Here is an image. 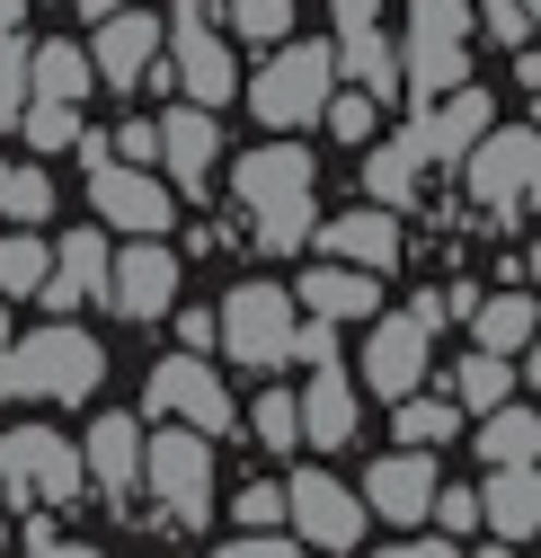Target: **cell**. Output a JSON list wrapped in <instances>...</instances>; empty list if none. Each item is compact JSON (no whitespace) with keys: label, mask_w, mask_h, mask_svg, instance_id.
<instances>
[{"label":"cell","mask_w":541,"mask_h":558,"mask_svg":"<svg viewBox=\"0 0 541 558\" xmlns=\"http://www.w3.org/2000/svg\"><path fill=\"white\" fill-rule=\"evenodd\" d=\"M231 204L249 214V240L257 248H302L320 231V160L302 143H257L231 169Z\"/></svg>","instance_id":"cell-1"},{"label":"cell","mask_w":541,"mask_h":558,"mask_svg":"<svg viewBox=\"0 0 541 558\" xmlns=\"http://www.w3.org/2000/svg\"><path fill=\"white\" fill-rule=\"evenodd\" d=\"M98 381H107V345L72 319L10 337V355H0V399H89Z\"/></svg>","instance_id":"cell-2"},{"label":"cell","mask_w":541,"mask_h":558,"mask_svg":"<svg viewBox=\"0 0 541 558\" xmlns=\"http://www.w3.org/2000/svg\"><path fill=\"white\" fill-rule=\"evenodd\" d=\"M390 53H399V89L418 107L453 98L470 81V0H409V36Z\"/></svg>","instance_id":"cell-3"},{"label":"cell","mask_w":541,"mask_h":558,"mask_svg":"<svg viewBox=\"0 0 541 558\" xmlns=\"http://www.w3.org/2000/svg\"><path fill=\"white\" fill-rule=\"evenodd\" d=\"M160 72L187 89V107H223L240 89V62H231V36H223V10L214 0H178L160 19Z\"/></svg>","instance_id":"cell-4"},{"label":"cell","mask_w":541,"mask_h":558,"mask_svg":"<svg viewBox=\"0 0 541 558\" xmlns=\"http://www.w3.org/2000/svg\"><path fill=\"white\" fill-rule=\"evenodd\" d=\"M293 337H302V311H293L285 284H231L223 311H214V345L231 364H249V373L293 364Z\"/></svg>","instance_id":"cell-5"},{"label":"cell","mask_w":541,"mask_h":558,"mask_svg":"<svg viewBox=\"0 0 541 558\" xmlns=\"http://www.w3.org/2000/svg\"><path fill=\"white\" fill-rule=\"evenodd\" d=\"M337 98V62H328V45H276V62L249 81V116L266 124V133H293L302 124H320V107Z\"/></svg>","instance_id":"cell-6"},{"label":"cell","mask_w":541,"mask_h":558,"mask_svg":"<svg viewBox=\"0 0 541 558\" xmlns=\"http://www.w3.org/2000/svg\"><path fill=\"white\" fill-rule=\"evenodd\" d=\"M81 452L62 444L53 426H10L0 435V506H27V514H53L81 497Z\"/></svg>","instance_id":"cell-7"},{"label":"cell","mask_w":541,"mask_h":558,"mask_svg":"<svg viewBox=\"0 0 541 558\" xmlns=\"http://www.w3.org/2000/svg\"><path fill=\"white\" fill-rule=\"evenodd\" d=\"M435 328H444L435 293H418L409 311L373 319V337H364V390H382L390 408L418 399V390H426V364H435Z\"/></svg>","instance_id":"cell-8"},{"label":"cell","mask_w":541,"mask_h":558,"mask_svg":"<svg viewBox=\"0 0 541 558\" xmlns=\"http://www.w3.org/2000/svg\"><path fill=\"white\" fill-rule=\"evenodd\" d=\"M143 478H152V497H160L169 523H187V532L214 523V444H205V435L160 426V435L143 444Z\"/></svg>","instance_id":"cell-9"},{"label":"cell","mask_w":541,"mask_h":558,"mask_svg":"<svg viewBox=\"0 0 541 558\" xmlns=\"http://www.w3.org/2000/svg\"><path fill=\"white\" fill-rule=\"evenodd\" d=\"M143 408L169 416V426H187V435H205V444H223V435L240 426V408H231L214 355H169V364L143 381Z\"/></svg>","instance_id":"cell-10"},{"label":"cell","mask_w":541,"mask_h":558,"mask_svg":"<svg viewBox=\"0 0 541 558\" xmlns=\"http://www.w3.org/2000/svg\"><path fill=\"white\" fill-rule=\"evenodd\" d=\"M461 178H470V195H480L497 222H524L532 178H541V133H532V124H489L480 143H470Z\"/></svg>","instance_id":"cell-11"},{"label":"cell","mask_w":541,"mask_h":558,"mask_svg":"<svg viewBox=\"0 0 541 558\" xmlns=\"http://www.w3.org/2000/svg\"><path fill=\"white\" fill-rule=\"evenodd\" d=\"M89 204H98V222L124 231V240H160V231L178 222V195H169L152 169H124V160L89 169Z\"/></svg>","instance_id":"cell-12"},{"label":"cell","mask_w":541,"mask_h":558,"mask_svg":"<svg viewBox=\"0 0 541 558\" xmlns=\"http://www.w3.org/2000/svg\"><path fill=\"white\" fill-rule=\"evenodd\" d=\"M285 514H293V532L311 541V549H356L364 541V506H356V487L337 478V470H293V487H285Z\"/></svg>","instance_id":"cell-13"},{"label":"cell","mask_w":541,"mask_h":558,"mask_svg":"<svg viewBox=\"0 0 541 558\" xmlns=\"http://www.w3.org/2000/svg\"><path fill=\"white\" fill-rule=\"evenodd\" d=\"M107 311L116 319H169L178 311V248L160 240H133L107 257Z\"/></svg>","instance_id":"cell-14"},{"label":"cell","mask_w":541,"mask_h":558,"mask_svg":"<svg viewBox=\"0 0 541 558\" xmlns=\"http://www.w3.org/2000/svg\"><path fill=\"white\" fill-rule=\"evenodd\" d=\"M152 133H160V169H169L160 186L169 195H205L214 186V160H223V124L205 107H169Z\"/></svg>","instance_id":"cell-15"},{"label":"cell","mask_w":541,"mask_h":558,"mask_svg":"<svg viewBox=\"0 0 541 558\" xmlns=\"http://www.w3.org/2000/svg\"><path fill=\"white\" fill-rule=\"evenodd\" d=\"M497 124V98L489 89H453V98H435V107H418V124L399 133L418 160H470V143Z\"/></svg>","instance_id":"cell-16"},{"label":"cell","mask_w":541,"mask_h":558,"mask_svg":"<svg viewBox=\"0 0 541 558\" xmlns=\"http://www.w3.org/2000/svg\"><path fill=\"white\" fill-rule=\"evenodd\" d=\"M311 240L328 248L320 266H347V275H373V284H382L390 266H399V248H409V240H399V222H390V214H373V204H356V214H337V222H320Z\"/></svg>","instance_id":"cell-17"},{"label":"cell","mask_w":541,"mask_h":558,"mask_svg":"<svg viewBox=\"0 0 541 558\" xmlns=\"http://www.w3.org/2000/svg\"><path fill=\"white\" fill-rule=\"evenodd\" d=\"M435 487H444V478H435V461H426V452H390V461H373V470H364V497H356V506H364V514H382V523H399V532H418V523H426V506H435Z\"/></svg>","instance_id":"cell-18"},{"label":"cell","mask_w":541,"mask_h":558,"mask_svg":"<svg viewBox=\"0 0 541 558\" xmlns=\"http://www.w3.org/2000/svg\"><path fill=\"white\" fill-rule=\"evenodd\" d=\"M152 62H160V19H152V10H116V19H98L89 81H107V89H143Z\"/></svg>","instance_id":"cell-19"},{"label":"cell","mask_w":541,"mask_h":558,"mask_svg":"<svg viewBox=\"0 0 541 558\" xmlns=\"http://www.w3.org/2000/svg\"><path fill=\"white\" fill-rule=\"evenodd\" d=\"M27 107H62V116L89 107V53L72 36H27Z\"/></svg>","instance_id":"cell-20"},{"label":"cell","mask_w":541,"mask_h":558,"mask_svg":"<svg viewBox=\"0 0 541 558\" xmlns=\"http://www.w3.org/2000/svg\"><path fill=\"white\" fill-rule=\"evenodd\" d=\"M293 408H302V444H320V452H347L356 426H364V399H356V381L337 373V364H320V373L293 390Z\"/></svg>","instance_id":"cell-21"},{"label":"cell","mask_w":541,"mask_h":558,"mask_svg":"<svg viewBox=\"0 0 541 558\" xmlns=\"http://www.w3.org/2000/svg\"><path fill=\"white\" fill-rule=\"evenodd\" d=\"M107 231H72V240H53V275H45V302L72 319L81 302H107Z\"/></svg>","instance_id":"cell-22"},{"label":"cell","mask_w":541,"mask_h":558,"mask_svg":"<svg viewBox=\"0 0 541 558\" xmlns=\"http://www.w3.org/2000/svg\"><path fill=\"white\" fill-rule=\"evenodd\" d=\"M470 497H480V523L497 532V549H524L541 523V470H489Z\"/></svg>","instance_id":"cell-23"},{"label":"cell","mask_w":541,"mask_h":558,"mask_svg":"<svg viewBox=\"0 0 541 558\" xmlns=\"http://www.w3.org/2000/svg\"><path fill=\"white\" fill-rule=\"evenodd\" d=\"M81 478H98L107 497H124V487L143 478V416L107 408L98 426H89V444H81Z\"/></svg>","instance_id":"cell-24"},{"label":"cell","mask_w":541,"mask_h":558,"mask_svg":"<svg viewBox=\"0 0 541 558\" xmlns=\"http://www.w3.org/2000/svg\"><path fill=\"white\" fill-rule=\"evenodd\" d=\"M293 311H311L320 328H337V319H382V284H373V275H347V266H311L302 284H293Z\"/></svg>","instance_id":"cell-25"},{"label":"cell","mask_w":541,"mask_h":558,"mask_svg":"<svg viewBox=\"0 0 541 558\" xmlns=\"http://www.w3.org/2000/svg\"><path fill=\"white\" fill-rule=\"evenodd\" d=\"M418 195H426V160H418L409 143H373V160H364V204L399 222Z\"/></svg>","instance_id":"cell-26"},{"label":"cell","mask_w":541,"mask_h":558,"mask_svg":"<svg viewBox=\"0 0 541 558\" xmlns=\"http://www.w3.org/2000/svg\"><path fill=\"white\" fill-rule=\"evenodd\" d=\"M470 328H480V345H470V355H497V364L532 355V293H524V284H515V293H480Z\"/></svg>","instance_id":"cell-27"},{"label":"cell","mask_w":541,"mask_h":558,"mask_svg":"<svg viewBox=\"0 0 541 558\" xmlns=\"http://www.w3.org/2000/svg\"><path fill=\"white\" fill-rule=\"evenodd\" d=\"M470 452H480L489 470H532V452H541V416H532L524 399H506L497 416H480V435H470Z\"/></svg>","instance_id":"cell-28"},{"label":"cell","mask_w":541,"mask_h":558,"mask_svg":"<svg viewBox=\"0 0 541 558\" xmlns=\"http://www.w3.org/2000/svg\"><path fill=\"white\" fill-rule=\"evenodd\" d=\"M328 62H337V72H347V81H356V89H364L373 107H382V98L399 89V53H390V36H382V27H364V36H347V45H337Z\"/></svg>","instance_id":"cell-29"},{"label":"cell","mask_w":541,"mask_h":558,"mask_svg":"<svg viewBox=\"0 0 541 558\" xmlns=\"http://www.w3.org/2000/svg\"><path fill=\"white\" fill-rule=\"evenodd\" d=\"M461 416H497L506 399H515V364H497V355H461L453 364V390H444Z\"/></svg>","instance_id":"cell-30"},{"label":"cell","mask_w":541,"mask_h":558,"mask_svg":"<svg viewBox=\"0 0 541 558\" xmlns=\"http://www.w3.org/2000/svg\"><path fill=\"white\" fill-rule=\"evenodd\" d=\"M53 214V178H45V160H0V222L10 231H36Z\"/></svg>","instance_id":"cell-31"},{"label":"cell","mask_w":541,"mask_h":558,"mask_svg":"<svg viewBox=\"0 0 541 558\" xmlns=\"http://www.w3.org/2000/svg\"><path fill=\"white\" fill-rule=\"evenodd\" d=\"M45 275H53V240H36V231H0V302L45 293Z\"/></svg>","instance_id":"cell-32"},{"label":"cell","mask_w":541,"mask_h":558,"mask_svg":"<svg viewBox=\"0 0 541 558\" xmlns=\"http://www.w3.org/2000/svg\"><path fill=\"white\" fill-rule=\"evenodd\" d=\"M453 435H461L453 399H399V452H444Z\"/></svg>","instance_id":"cell-33"},{"label":"cell","mask_w":541,"mask_h":558,"mask_svg":"<svg viewBox=\"0 0 541 558\" xmlns=\"http://www.w3.org/2000/svg\"><path fill=\"white\" fill-rule=\"evenodd\" d=\"M223 27L249 36V45H293V0H231Z\"/></svg>","instance_id":"cell-34"},{"label":"cell","mask_w":541,"mask_h":558,"mask_svg":"<svg viewBox=\"0 0 541 558\" xmlns=\"http://www.w3.org/2000/svg\"><path fill=\"white\" fill-rule=\"evenodd\" d=\"M249 435H257L266 452H293V444H302V408H293V390H257Z\"/></svg>","instance_id":"cell-35"},{"label":"cell","mask_w":541,"mask_h":558,"mask_svg":"<svg viewBox=\"0 0 541 558\" xmlns=\"http://www.w3.org/2000/svg\"><path fill=\"white\" fill-rule=\"evenodd\" d=\"M19 107H27V27L0 36V124H19Z\"/></svg>","instance_id":"cell-36"},{"label":"cell","mask_w":541,"mask_h":558,"mask_svg":"<svg viewBox=\"0 0 541 558\" xmlns=\"http://www.w3.org/2000/svg\"><path fill=\"white\" fill-rule=\"evenodd\" d=\"M231 514H240V532H276L285 523V487L276 478H249L240 497H231Z\"/></svg>","instance_id":"cell-37"},{"label":"cell","mask_w":541,"mask_h":558,"mask_svg":"<svg viewBox=\"0 0 541 558\" xmlns=\"http://www.w3.org/2000/svg\"><path fill=\"white\" fill-rule=\"evenodd\" d=\"M320 116H328V133H337V143H373V116H382V107H373L364 89H337Z\"/></svg>","instance_id":"cell-38"},{"label":"cell","mask_w":541,"mask_h":558,"mask_svg":"<svg viewBox=\"0 0 541 558\" xmlns=\"http://www.w3.org/2000/svg\"><path fill=\"white\" fill-rule=\"evenodd\" d=\"M19 133H27L36 151H72V143H81V116H62V107H27Z\"/></svg>","instance_id":"cell-39"},{"label":"cell","mask_w":541,"mask_h":558,"mask_svg":"<svg viewBox=\"0 0 541 558\" xmlns=\"http://www.w3.org/2000/svg\"><path fill=\"white\" fill-rule=\"evenodd\" d=\"M470 27H489V36L515 45V53L532 45V10H515V0H480V10H470Z\"/></svg>","instance_id":"cell-40"},{"label":"cell","mask_w":541,"mask_h":558,"mask_svg":"<svg viewBox=\"0 0 541 558\" xmlns=\"http://www.w3.org/2000/svg\"><path fill=\"white\" fill-rule=\"evenodd\" d=\"M426 514H435L444 532H480V497H470V487H435ZM444 532H435V541H444Z\"/></svg>","instance_id":"cell-41"},{"label":"cell","mask_w":541,"mask_h":558,"mask_svg":"<svg viewBox=\"0 0 541 558\" xmlns=\"http://www.w3.org/2000/svg\"><path fill=\"white\" fill-rule=\"evenodd\" d=\"M214 558H302V541H285V532H240V541H223Z\"/></svg>","instance_id":"cell-42"},{"label":"cell","mask_w":541,"mask_h":558,"mask_svg":"<svg viewBox=\"0 0 541 558\" xmlns=\"http://www.w3.org/2000/svg\"><path fill=\"white\" fill-rule=\"evenodd\" d=\"M178 355H214V311H178Z\"/></svg>","instance_id":"cell-43"},{"label":"cell","mask_w":541,"mask_h":558,"mask_svg":"<svg viewBox=\"0 0 541 558\" xmlns=\"http://www.w3.org/2000/svg\"><path fill=\"white\" fill-rule=\"evenodd\" d=\"M373 558H461L453 541H435V532H418V541H399V549H373Z\"/></svg>","instance_id":"cell-44"},{"label":"cell","mask_w":541,"mask_h":558,"mask_svg":"<svg viewBox=\"0 0 541 558\" xmlns=\"http://www.w3.org/2000/svg\"><path fill=\"white\" fill-rule=\"evenodd\" d=\"M382 19V0H337V36H364Z\"/></svg>","instance_id":"cell-45"},{"label":"cell","mask_w":541,"mask_h":558,"mask_svg":"<svg viewBox=\"0 0 541 558\" xmlns=\"http://www.w3.org/2000/svg\"><path fill=\"white\" fill-rule=\"evenodd\" d=\"M27 558H107V549H81V541H36Z\"/></svg>","instance_id":"cell-46"},{"label":"cell","mask_w":541,"mask_h":558,"mask_svg":"<svg viewBox=\"0 0 541 558\" xmlns=\"http://www.w3.org/2000/svg\"><path fill=\"white\" fill-rule=\"evenodd\" d=\"M89 19H116V10H143V0H81Z\"/></svg>","instance_id":"cell-47"},{"label":"cell","mask_w":541,"mask_h":558,"mask_svg":"<svg viewBox=\"0 0 541 558\" xmlns=\"http://www.w3.org/2000/svg\"><path fill=\"white\" fill-rule=\"evenodd\" d=\"M19 19H27V0H0V36H19Z\"/></svg>","instance_id":"cell-48"},{"label":"cell","mask_w":541,"mask_h":558,"mask_svg":"<svg viewBox=\"0 0 541 558\" xmlns=\"http://www.w3.org/2000/svg\"><path fill=\"white\" fill-rule=\"evenodd\" d=\"M0 355H10V302H0Z\"/></svg>","instance_id":"cell-49"},{"label":"cell","mask_w":541,"mask_h":558,"mask_svg":"<svg viewBox=\"0 0 541 558\" xmlns=\"http://www.w3.org/2000/svg\"><path fill=\"white\" fill-rule=\"evenodd\" d=\"M480 558H515V549H497V541H489V549H480Z\"/></svg>","instance_id":"cell-50"},{"label":"cell","mask_w":541,"mask_h":558,"mask_svg":"<svg viewBox=\"0 0 541 558\" xmlns=\"http://www.w3.org/2000/svg\"><path fill=\"white\" fill-rule=\"evenodd\" d=\"M515 10H532V0H515Z\"/></svg>","instance_id":"cell-51"}]
</instances>
